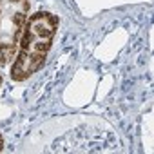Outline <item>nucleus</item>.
<instances>
[{
    "mask_svg": "<svg viewBox=\"0 0 154 154\" xmlns=\"http://www.w3.org/2000/svg\"><path fill=\"white\" fill-rule=\"evenodd\" d=\"M4 149V138H2V134H0V150Z\"/></svg>",
    "mask_w": 154,
    "mask_h": 154,
    "instance_id": "7ed1b4c3",
    "label": "nucleus"
},
{
    "mask_svg": "<svg viewBox=\"0 0 154 154\" xmlns=\"http://www.w3.org/2000/svg\"><path fill=\"white\" fill-rule=\"evenodd\" d=\"M0 84H2V74H0Z\"/></svg>",
    "mask_w": 154,
    "mask_h": 154,
    "instance_id": "20e7f679",
    "label": "nucleus"
},
{
    "mask_svg": "<svg viewBox=\"0 0 154 154\" xmlns=\"http://www.w3.org/2000/svg\"><path fill=\"white\" fill-rule=\"evenodd\" d=\"M29 0H0V63H9L29 20Z\"/></svg>",
    "mask_w": 154,
    "mask_h": 154,
    "instance_id": "f03ea898",
    "label": "nucleus"
},
{
    "mask_svg": "<svg viewBox=\"0 0 154 154\" xmlns=\"http://www.w3.org/2000/svg\"><path fill=\"white\" fill-rule=\"evenodd\" d=\"M58 29V18L51 13L40 11L29 17L15 54L11 76L15 82H24L40 71L51 51L54 35Z\"/></svg>",
    "mask_w": 154,
    "mask_h": 154,
    "instance_id": "f257e3e1",
    "label": "nucleus"
}]
</instances>
